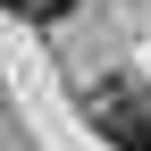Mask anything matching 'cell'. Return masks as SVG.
I'll list each match as a JSON object with an SVG mask.
<instances>
[{
    "label": "cell",
    "instance_id": "obj_2",
    "mask_svg": "<svg viewBox=\"0 0 151 151\" xmlns=\"http://www.w3.org/2000/svg\"><path fill=\"white\" fill-rule=\"evenodd\" d=\"M0 9H9V17H25V25H59L76 0H0Z\"/></svg>",
    "mask_w": 151,
    "mask_h": 151
},
{
    "label": "cell",
    "instance_id": "obj_1",
    "mask_svg": "<svg viewBox=\"0 0 151 151\" xmlns=\"http://www.w3.org/2000/svg\"><path fill=\"white\" fill-rule=\"evenodd\" d=\"M92 118L118 151H151V101H126V92H92Z\"/></svg>",
    "mask_w": 151,
    "mask_h": 151
}]
</instances>
